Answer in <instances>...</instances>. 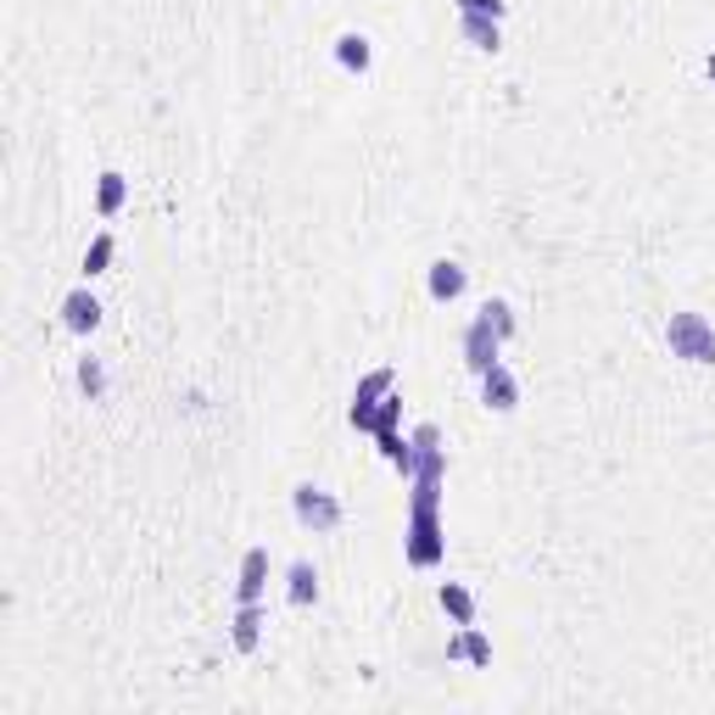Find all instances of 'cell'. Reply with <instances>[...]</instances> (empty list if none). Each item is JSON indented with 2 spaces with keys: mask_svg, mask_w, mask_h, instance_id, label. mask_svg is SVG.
Returning a JSON list of instances; mask_svg holds the SVG:
<instances>
[{
  "mask_svg": "<svg viewBox=\"0 0 715 715\" xmlns=\"http://www.w3.org/2000/svg\"><path fill=\"white\" fill-rule=\"evenodd\" d=\"M498 352H503V335L476 313L470 319V330H465V364H470V375H487L492 364H498Z\"/></svg>",
  "mask_w": 715,
  "mask_h": 715,
  "instance_id": "obj_5",
  "label": "cell"
},
{
  "mask_svg": "<svg viewBox=\"0 0 715 715\" xmlns=\"http://www.w3.org/2000/svg\"><path fill=\"white\" fill-rule=\"evenodd\" d=\"M78 392H84L89 403L107 397V370H102V357H78Z\"/></svg>",
  "mask_w": 715,
  "mask_h": 715,
  "instance_id": "obj_18",
  "label": "cell"
},
{
  "mask_svg": "<svg viewBox=\"0 0 715 715\" xmlns=\"http://www.w3.org/2000/svg\"><path fill=\"white\" fill-rule=\"evenodd\" d=\"M441 609L453 615V626H476V593L465 587V581H441Z\"/></svg>",
  "mask_w": 715,
  "mask_h": 715,
  "instance_id": "obj_12",
  "label": "cell"
},
{
  "mask_svg": "<svg viewBox=\"0 0 715 715\" xmlns=\"http://www.w3.org/2000/svg\"><path fill=\"white\" fill-rule=\"evenodd\" d=\"M257 638H263V609H257V604H241V609H235V649L252 654Z\"/></svg>",
  "mask_w": 715,
  "mask_h": 715,
  "instance_id": "obj_15",
  "label": "cell"
},
{
  "mask_svg": "<svg viewBox=\"0 0 715 715\" xmlns=\"http://www.w3.org/2000/svg\"><path fill=\"white\" fill-rule=\"evenodd\" d=\"M335 62H341L346 73H357V78H364V73L375 67V45H370V34H357V29H346V34L335 40Z\"/></svg>",
  "mask_w": 715,
  "mask_h": 715,
  "instance_id": "obj_10",
  "label": "cell"
},
{
  "mask_svg": "<svg viewBox=\"0 0 715 715\" xmlns=\"http://www.w3.org/2000/svg\"><path fill=\"white\" fill-rule=\"evenodd\" d=\"M481 381V408H492V414H514L520 408V381L503 370V364H492L487 375H476Z\"/></svg>",
  "mask_w": 715,
  "mask_h": 715,
  "instance_id": "obj_7",
  "label": "cell"
},
{
  "mask_svg": "<svg viewBox=\"0 0 715 715\" xmlns=\"http://www.w3.org/2000/svg\"><path fill=\"white\" fill-rule=\"evenodd\" d=\"M113 252H118V241L102 230L96 241H89V252H84V280H96V275H107L113 268Z\"/></svg>",
  "mask_w": 715,
  "mask_h": 715,
  "instance_id": "obj_17",
  "label": "cell"
},
{
  "mask_svg": "<svg viewBox=\"0 0 715 715\" xmlns=\"http://www.w3.org/2000/svg\"><path fill=\"white\" fill-rule=\"evenodd\" d=\"M425 291H430V302H459L470 291V268L453 263V257H436L430 275H425Z\"/></svg>",
  "mask_w": 715,
  "mask_h": 715,
  "instance_id": "obj_6",
  "label": "cell"
},
{
  "mask_svg": "<svg viewBox=\"0 0 715 715\" xmlns=\"http://www.w3.org/2000/svg\"><path fill=\"white\" fill-rule=\"evenodd\" d=\"M709 78H715V56H709Z\"/></svg>",
  "mask_w": 715,
  "mask_h": 715,
  "instance_id": "obj_22",
  "label": "cell"
},
{
  "mask_svg": "<svg viewBox=\"0 0 715 715\" xmlns=\"http://www.w3.org/2000/svg\"><path fill=\"white\" fill-rule=\"evenodd\" d=\"M291 514H297V525H302V531L330 536V531L341 525V498H335V492H324V487H313V481H302V487L291 492Z\"/></svg>",
  "mask_w": 715,
  "mask_h": 715,
  "instance_id": "obj_3",
  "label": "cell"
},
{
  "mask_svg": "<svg viewBox=\"0 0 715 715\" xmlns=\"http://www.w3.org/2000/svg\"><path fill=\"white\" fill-rule=\"evenodd\" d=\"M403 554H408V565H419V570L441 565V554H447V536H441V514H436V509H408V536H403Z\"/></svg>",
  "mask_w": 715,
  "mask_h": 715,
  "instance_id": "obj_2",
  "label": "cell"
},
{
  "mask_svg": "<svg viewBox=\"0 0 715 715\" xmlns=\"http://www.w3.org/2000/svg\"><path fill=\"white\" fill-rule=\"evenodd\" d=\"M397 419H403V397H397V392H386V397H381V408H375V430H386V425H397Z\"/></svg>",
  "mask_w": 715,
  "mask_h": 715,
  "instance_id": "obj_21",
  "label": "cell"
},
{
  "mask_svg": "<svg viewBox=\"0 0 715 715\" xmlns=\"http://www.w3.org/2000/svg\"><path fill=\"white\" fill-rule=\"evenodd\" d=\"M386 392H397V370H370L364 381H357V392H352L346 425H352V430H375V408H381Z\"/></svg>",
  "mask_w": 715,
  "mask_h": 715,
  "instance_id": "obj_4",
  "label": "cell"
},
{
  "mask_svg": "<svg viewBox=\"0 0 715 715\" xmlns=\"http://www.w3.org/2000/svg\"><path fill=\"white\" fill-rule=\"evenodd\" d=\"M124 202H129V179H124L118 168H107L102 185H96V213H102V218H118Z\"/></svg>",
  "mask_w": 715,
  "mask_h": 715,
  "instance_id": "obj_11",
  "label": "cell"
},
{
  "mask_svg": "<svg viewBox=\"0 0 715 715\" xmlns=\"http://www.w3.org/2000/svg\"><path fill=\"white\" fill-rule=\"evenodd\" d=\"M62 324L73 330V335H89V330H96L102 324V302H96V291H67L62 297Z\"/></svg>",
  "mask_w": 715,
  "mask_h": 715,
  "instance_id": "obj_8",
  "label": "cell"
},
{
  "mask_svg": "<svg viewBox=\"0 0 715 715\" xmlns=\"http://www.w3.org/2000/svg\"><path fill=\"white\" fill-rule=\"evenodd\" d=\"M481 319H487V324H492V330H498V335H503V341H509V335H514V330H520V324H514V308H509V302H503V297H492V302H487V308H481Z\"/></svg>",
  "mask_w": 715,
  "mask_h": 715,
  "instance_id": "obj_19",
  "label": "cell"
},
{
  "mask_svg": "<svg viewBox=\"0 0 715 715\" xmlns=\"http://www.w3.org/2000/svg\"><path fill=\"white\" fill-rule=\"evenodd\" d=\"M453 654H470L476 665H492V643L476 632V626H459V638L447 643V660H453Z\"/></svg>",
  "mask_w": 715,
  "mask_h": 715,
  "instance_id": "obj_16",
  "label": "cell"
},
{
  "mask_svg": "<svg viewBox=\"0 0 715 715\" xmlns=\"http://www.w3.org/2000/svg\"><path fill=\"white\" fill-rule=\"evenodd\" d=\"M665 346L682 364H715V324L704 313H671L665 319Z\"/></svg>",
  "mask_w": 715,
  "mask_h": 715,
  "instance_id": "obj_1",
  "label": "cell"
},
{
  "mask_svg": "<svg viewBox=\"0 0 715 715\" xmlns=\"http://www.w3.org/2000/svg\"><path fill=\"white\" fill-rule=\"evenodd\" d=\"M459 34H465L476 51H498V45H503V23H498V18H470V12H459Z\"/></svg>",
  "mask_w": 715,
  "mask_h": 715,
  "instance_id": "obj_13",
  "label": "cell"
},
{
  "mask_svg": "<svg viewBox=\"0 0 715 715\" xmlns=\"http://www.w3.org/2000/svg\"><path fill=\"white\" fill-rule=\"evenodd\" d=\"M459 12H470V18H509V0H459Z\"/></svg>",
  "mask_w": 715,
  "mask_h": 715,
  "instance_id": "obj_20",
  "label": "cell"
},
{
  "mask_svg": "<svg viewBox=\"0 0 715 715\" xmlns=\"http://www.w3.org/2000/svg\"><path fill=\"white\" fill-rule=\"evenodd\" d=\"M286 581H291V587H286V598H291L297 609H308V604L319 598V570H313L308 559H297V565L286 570Z\"/></svg>",
  "mask_w": 715,
  "mask_h": 715,
  "instance_id": "obj_14",
  "label": "cell"
},
{
  "mask_svg": "<svg viewBox=\"0 0 715 715\" xmlns=\"http://www.w3.org/2000/svg\"><path fill=\"white\" fill-rule=\"evenodd\" d=\"M263 587H268V548H246L235 598H241V604H263Z\"/></svg>",
  "mask_w": 715,
  "mask_h": 715,
  "instance_id": "obj_9",
  "label": "cell"
}]
</instances>
